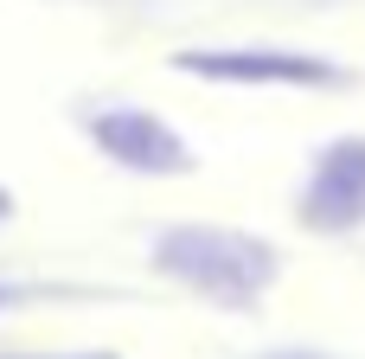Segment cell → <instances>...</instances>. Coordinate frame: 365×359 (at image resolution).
<instances>
[{
    "label": "cell",
    "instance_id": "1",
    "mask_svg": "<svg viewBox=\"0 0 365 359\" xmlns=\"http://www.w3.org/2000/svg\"><path fill=\"white\" fill-rule=\"evenodd\" d=\"M154 263H160V276H173L180 289H192L199 302L231 308V315L257 308L282 270L276 244L231 231V225H167L154 238Z\"/></svg>",
    "mask_w": 365,
    "mask_h": 359
},
{
    "label": "cell",
    "instance_id": "2",
    "mask_svg": "<svg viewBox=\"0 0 365 359\" xmlns=\"http://www.w3.org/2000/svg\"><path fill=\"white\" fill-rule=\"evenodd\" d=\"M173 71L205 77V84H250V90H327L346 84L340 64L308 58V51H276V45H225V51H180Z\"/></svg>",
    "mask_w": 365,
    "mask_h": 359
},
{
    "label": "cell",
    "instance_id": "3",
    "mask_svg": "<svg viewBox=\"0 0 365 359\" xmlns=\"http://www.w3.org/2000/svg\"><path fill=\"white\" fill-rule=\"evenodd\" d=\"M295 212H302L308 231H327V238L359 231L365 225V135H340L314 154Z\"/></svg>",
    "mask_w": 365,
    "mask_h": 359
},
{
    "label": "cell",
    "instance_id": "4",
    "mask_svg": "<svg viewBox=\"0 0 365 359\" xmlns=\"http://www.w3.org/2000/svg\"><path fill=\"white\" fill-rule=\"evenodd\" d=\"M83 135H90L115 167H128V173H186V167H192L186 135L167 128V122L148 116V109H128V103L96 109V116L83 122Z\"/></svg>",
    "mask_w": 365,
    "mask_h": 359
},
{
    "label": "cell",
    "instance_id": "5",
    "mask_svg": "<svg viewBox=\"0 0 365 359\" xmlns=\"http://www.w3.org/2000/svg\"><path fill=\"white\" fill-rule=\"evenodd\" d=\"M6 212H13V193H6V186H0V218H6Z\"/></svg>",
    "mask_w": 365,
    "mask_h": 359
},
{
    "label": "cell",
    "instance_id": "6",
    "mask_svg": "<svg viewBox=\"0 0 365 359\" xmlns=\"http://www.w3.org/2000/svg\"><path fill=\"white\" fill-rule=\"evenodd\" d=\"M263 359H321V353H263Z\"/></svg>",
    "mask_w": 365,
    "mask_h": 359
},
{
    "label": "cell",
    "instance_id": "7",
    "mask_svg": "<svg viewBox=\"0 0 365 359\" xmlns=\"http://www.w3.org/2000/svg\"><path fill=\"white\" fill-rule=\"evenodd\" d=\"M6 302H13V289H6V283H0V308H6Z\"/></svg>",
    "mask_w": 365,
    "mask_h": 359
},
{
    "label": "cell",
    "instance_id": "8",
    "mask_svg": "<svg viewBox=\"0 0 365 359\" xmlns=\"http://www.w3.org/2000/svg\"><path fill=\"white\" fill-rule=\"evenodd\" d=\"M77 359H109V353H77Z\"/></svg>",
    "mask_w": 365,
    "mask_h": 359
}]
</instances>
